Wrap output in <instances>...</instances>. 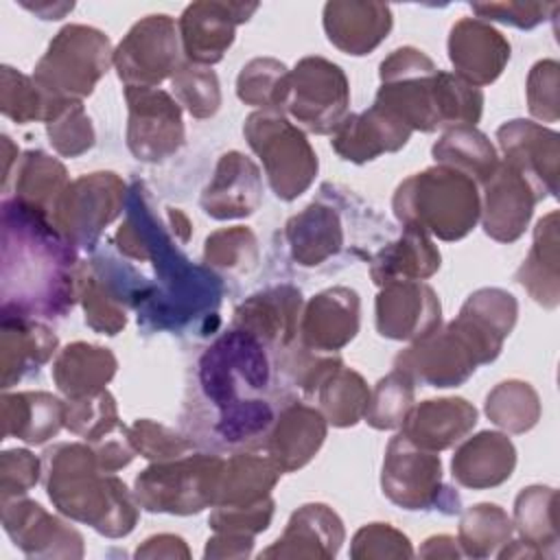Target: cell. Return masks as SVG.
<instances>
[{
  "mask_svg": "<svg viewBox=\"0 0 560 560\" xmlns=\"http://www.w3.org/2000/svg\"><path fill=\"white\" fill-rule=\"evenodd\" d=\"M81 265L50 217L22 201H2L0 313L61 317L79 300Z\"/></svg>",
  "mask_w": 560,
  "mask_h": 560,
  "instance_id": "6da1fadb",
  "label": "cell"
},
{
  "mask_svg": "<svg viewBox=\"0 0 560 560\" xmlns=\"http://www.w3.org/2000/svg\"><path fill=\"white\" fill-rule=\"evenodd\" d=\"M376 105L402 120L411 131H435L477 125L483 92L455 72L438 70L431 57L413 46L396 48L381 61Z\"/></svg>",
  "mask_w": 560,
  "mask_h": 560,
  "instance_id": "7a4b0ae2",
  "label": "cell"
},
{
  "mask_svg": "<svg viewBox=\"0 0 560 560\" xmlns=\"http://www.w3.org/2000/svg\"><path fill=\"white\" fill-rule=\"evenodd\" d=\"M42 464L46 494L63 516L107 538H122L136 527L140 505L133 492L98 466L90 444H55L44 453Z\"/></svg>",
  "mask_w": 560,
  "mask_h": 560,
  "instance_id": "3957f363",
  "label": "cell"
},
{
  "mask_svg": "<svg viewBox=\"0 0 560 560\" xmlns=\"http://www.w3.org/2000/svg\"><path fill=\"white\" fill-rule=\"evenodd\" d=\"M392 208L402 225L459 241L479 221V188L468 175L438 164L400 182Z\"/></svg>",
  "mask_w": 560,
  "mask_h": 560,
  "instance_id": "277c9868",
  "label": "cell"
},
{
  "mask_svg": "<svg viewBox=\"0 0 560 560\" xmlns=\"http://www.w3.org/2000/svg\"><path fill=\"white\" fill-rule=\"evenodd\" d=\"M503 343L481 332L475 324L457 315L444 328L411 341L398 352L394 368L405 372L413 383L431 387H457L468 381L483 363H492Z\"/></svg>",
  "mask_w": 560,
  "mask_h": 560,
  "instance_id": "5b68a950",
  "label": "cell"
},
{
  "mask_svg": "<svg viewBox=\"0 0 560 560\" xmlns=\"http://www.w3.org/2000/svg\"><path fill=\"white\" fill-rule=\"evenodd\" d=\"M114 63L109 37L85 24L63 26L39 57L33 81L48 101H83Z\"/></svg>",
  "mask_w": 560,
  "mask_h": 560,
  "instance_id": "8992f818",
  "label": "cell"
},
{
  "mask_svg": "<svg viewBox=\"0 0 560 560\" xmlns=\"http://www.w3.org/2000/svg\"><path fill=\"white\" fill-rule=\"evenodd\" d=\"M243 133L260 158L269 186L278 199L293 201L315 182L319 162L304 131L278 109H256L247 116Z\"/></svg>",
  "mask_w": 560,
  "mask_h": 560,
  "instance_id": "52a82bcc",
  "label": "cell"
},
{
  "mask_svg": "<svg viewBox=\"0 0 560 560\" xmlns=\"http://www.w3.org/2000/svg\"><path fill=\"white\" fill-rule=\"evenodd\" d=\"M223 457L195 453L151 462L133 481V497L147 512L188 516L214 505Z\"/></svg>",
  "mask_w": 560,
  "mask_h": 560,
  "instance_id": "ba28073f",
  "label": "cell"
},
{
  "mask_svg": "<svg viewBox=\"0 0 560 560\" xmlns=\"http://www.w3.org/2000/svg\"><path fill=\"white\" fill-rule=\"evenodd\" d=\"M199 383L219 411L256 398L269 385L265 343L238 328L228 330L203 352Z\"/></svg>",
  "mask_w": 560,
  "mask_h": 560,
  "instance_id": "9c48e42d",
  "label": "cell"
},
{
  "mask_svg": "<svg viewBox=\"0 0 560 560\" xmlns=\"http://www.w3.org/2000/svg\"><path fill=\"white\" fill-rule=\"evenodd\" d=\"M350 83L346 72L324 59L304 57L289 70L280 112L313 133H335L348 118Z\"/></svg>",
  "mask_w": 560,
  "mask_h": 560,
  "instance_id": "30bf717a",
  "label": "cell"
},
{
  "mask_svg": "<svg viewBox=\"0 0 560 560\" xmlns=\"http://www.w3.org/2000/svg\"><path fill=\"white\" fill-rule=\"evenodd\" d=\"M125 182L112 171L72 179L59 195L50 221L72 247H92L101 232L122 212Z\"/></svg>",
  "mask_w": 560,
  "mask_h": 560,
  "instance_id": "8fae6325",
  "label": "cell"
},
{
  "mask_svg": "<svg viewBox=\"0 0 560 560\" xmlns=\"http://www.w3.org/2000/svg\"><path fill=\"white\" fill-rule=\"evenodd\" d=\"M179 31L175 20L153 13L136 22L114 50V68L125 85L158 88L179 68Z\"/></svg>",
  "mask_w": 560,
  "mask_h": 560,
  "instance_id": "7c38bea8",
  "label": "cell"
},
{
  "mask_svg": "<svg viewBox=\"0 0 560 560\" xmlns=\"http://www.w3.org/2000/svg\"><path fill=\"white\" fill-rule=\"evenodd\" d=\"M127 147L136 160L164 162L186 138L179 103L160 88L125 85Z\"/></svg>",
  "mask_w": 560,
  "mask_h": 560,
  "instance_id": "4fadbf2b",
  "label": "cell"
},
{
  "mask_svg": "<svg viewBox=\"0 0 560 560\" xmlns=\"http://www.w3.org/2000/svg\"><path fill=\"white\" fill-rule=\"evenodd\" d=\"M381 488L402 510H429L440 503V494L446 490L442 486V462L433 451L420 448L398 433L385 451Z\"/></svg>",
  "mask_w": 560,
  "mask_h": 560,
  "instance_id": "5bb4252c",
  "label": "cell"
},
{
  "mask_svg": "<svg viewBox=\"0 0 560 560\" xmlns=\"http://www.w3.org/2000/svg\"><path fill=\"white\" fill-rule=\"evenodd\" d=\"M256 9V2L203 0L188 4L177 24L182 52L190 63L210 68L223 59L234 42L236 26L247 22Z\"/></svg>",
  "mask_w": 560,
  "mask_h": 560,
  "instance_id": "9a60e30c",
  "label": "cell"
},
{
  "mask_svg": "<svg viewBox=\"0 0 560 560\" xmlns=\"http://www.w3.org/2000/svg\"><path fill=\"white\" fill-rule=\"evenodd\" d=\"M536 201L540 197L527 177L508 162H499L481 182L479 219L483 232L499 243H514L523 236Z\"/></svg>",
  "mask_w": 560,
  "mask_h": 560,
  "instance_id": "2e32d148",
  "label": "cell"
},
{
  "mask_svg": "<svg viewBox=\"0 0 560 560\" xmlns=\"http://www.w3.org/2000/svg\"><path fill=\"white\" fill-rule=\"evenodd\" d=\"M2 525L28 558H83V536L26 497L0 499Z\"/></svg>",
  "mask_w": 560,
  "mask_h": 560,
  "instance_id": "e0dca14e",
  "label": "cell"
},
{
  "mask_svg": "<svg viewBox=\"0 0 560 560\" xmlns=\"http://www.w3.org/2000/svg\"><path fill=\"white\" fill-rule=\"evenodd\" d=\"M376 330L396 341H416L442 322L438 293L422 280L389 282L381 287L374 304Z\"/></svg>",
  "mask_w": 560,
  "mask_h": 560,
  "instance_id": "ac0fdd59",
  "label": "cell"
},
{
  "mask_svg": "<svg viewBox=\"0 0 560 560\" xmlns=\"http://www.w3.org/2000/svg\"><path fill=\"white\" fill-rule=\"evenodd\" d=\"M503 162L514 166L534 186L538 197H553L558 190L560 136L532 120H510L497 129Z\"/></svg>",
  "mask_w": 560,
  "mask_h": 560,
  "instance_id": "d6986e66",
  "label": "cell"
},
{
  "mask_svg": "<svg viewBox=\"0 0 560 560\" xmlns=\"http://www.w3.org/2000/svg\"><path fill=\"white\" fill-rule=\"evenodd\" d=\"M361 300L350 287H330L313 295L300 315V346L332 354L348 346L359 332Z\"/></svg>",
  "mask_w": 560,
  "mask_h": 560,
  "instance_id": "ffe728a7",
  "label": "cell"
},
{
  "mask_svg": "<svg viewBox=\"0 0 560 560\" xmlns=\"http://www.w3.org/2000/svg\"><path fill=\"white\" fill-rule=\"evenodd\" d=\"M510 52V42L479 18H462L448 33V59L455 74L475 88L497 81Z\"/></svg>",
  "mask_w": 560,
  "mask_h": 560,
  "instance_id": "44dd1931",
  "label": "cell"
},
{
  "mask_svg": "<svg viewBox=\"0 0 560 560\" xmlns=\"http://www.w3.org/2000/svg\"><path fill=\"white\" fill-rule=\"evenodd\" d=\"M302 293L291 284H278L249 295L234 311L232 328L249 332L265 346L291 348L298 339Z\"/></svg>",
  "mask_w": 560,
  "mask_h": 560,
  "instance_id": "7402d4cb",
  "label": "cell"
},
{
  "mask_svg": "<svg viewBox=\"0 0 560 560\" xmlns=\"http://www.w3.org/2000/svg\"><path fill=\"white\" fill-rule=\"evenodd\" d=\"M262 201L260 168L241 151H228L219 158L212 179L201 192V208L208 217L243 219L258 210Z\"/></svg>",
  "mask_w": 560,
  "mask_h": 560,
  "instance_id": "603a6c76",
  "label": "cell"
},
{
  "mask_svg": "<svg viewBox=\"0 0 560 560\" xmlns=\"http://www.w3.org/2000/svg\"><path fill=\"white\" fill-rule=\"evenodd\" d=\"M409 138L411 129L374 103L361 114H348V118L332 133L330 144L341 160L363 164L383 153L402 149Z\"/></svg>",
  "mask_w": 560,
  "mask_h": 560,
  "instance_id": "cb8c5ba5",
  "label": "cell"
},
{
  "mask_svg": "<svg viewBox=\"0 0 560 560\" xmlns=\"http://www.w3.org/2000/svg\"><path fill=\"white\" fill-rule=\"evenodd\" d=\"M346 538V529L337 512L324 503H306L298 508L282 536L267 547L260 558H335Z\"/></svg>",
  "mask_w": 560,
  "mask_h": 560,
  "instance_id": "d4e9b609",
  "label": "cell"
},
{
  "mask_svg": "<svg viewBox=\"0 0 560 560\" xmlns=\"http://www.w3.org/2000/svg\"><path fill=\"white\" fill-rule=\"evenodd\" d=\"M326 429L328 422L317 407L291 402L278 413V418H273L265 438V453L282 472L300 470L322 448Z\"/></svg>",
  "mask_w": 560,
  "mask_h": 560,
  "instance_id": "484cf974",
  "label": "cell"
},
{
  "mask_svg": "<svg viewBox=\"0 0 560 560\" xmlns=\"http://www.w3.org/2000/svg\"><path fill=\"white\" fill-rule=\"evenodd\" d=\"M392 9L383 2L335 0L324 4L328 42L346 55L372 52L392 31Z\"/></svg>",
  "mask_w": 560,
  "mask_h": 560,
  "instance_id": "4316f807",
  "label": "cell"
},
{
  "mask_svg": "<svg viewBox=\"0 0 560 560\" xmlns=\"http://www.w3.org/2000/svg\"><path fill=\"white\" fill-rule=\"evenodd\" d=\"M477 424V409L466 398H431L413 405L400 433L420 448L444 451L464 440Z\"/></svg>",
  "mask_w": 560,
  "mask_h": 560,
  "instance_id": "83f0119b",
  "label": "cell"
},
{
  "mask_svg": "<svg viewBox=\"0 0 560 560\" xmlns=\"http://www.w3.org/2000/svg\"><path fill=\"white\" fill-rule=\"evenodd\" d=\"M516 466V448L505 433L481 431L459 444L451 459L453 479L470 490H488L508 481Z\"/></svg>",
  "mask_w": 560,
  "mask_h": 560,
  "instance_id": "f1b7e54d",
  "label": "cell"
},
{
  "mask_svg": "<svg viewBox=\"0 0 560 560\" xmlns=\"http://www.w3.org/2000/svg\"><path fill=\"white\" fill-rule=\"evenodd\" d=\"M57 350L55 332L35 317L2 313L0 368L2 389H9L33 370H39Z\"/></svg>",
  "mask_w": 560,
  "mask_h": 560,
  "instance_id": "f546056e",
  "label": "cell"
},
{
  "mask_svg": "<svg viewBox=\"0 0 560 560\" xmlns=\"http://www.w3.org/2000/svg\"><path fill=\"white\" fill-rule=\"evenodd\" d=\"M2 435L44 444L66 427V402L48 392H15L0 400Z\"/></svg>",
  "mask_w": 560,
  "mask_h": 560,
  "instance_id": "4dcf8cb0",
  "label": "cell"
},
{
  "mask_svg": "<svg viewBox=\"0 0 560 560\" xmlns=\"http://www.w3.org/2000/svg\"><path fill=\"white\" fill-rule=\"evenodd\" d=\"M440 249L431 236L418 228L405 225L402 234L378 249L370 265V278L376 287L405 280H424L440 269Z\"/></svg>",
  "mask_w": 560,
  "mask_h": 560,
  "instance_id": "1f68e13d",
  "label": "cell"
},
{
  "mask_svg": "<svg viewBox=\"0 0 560 560\" xmlns=\"http://www.w3.org/2000/svg\"><path fill=\"white\" fill-rule=\"evenodd\" d=\"M280 475V466L267 453H234L223 462L214 505H256L271 497V490L278 483Z\"/></svg>",
  "mask_w": 560,
  "mask_h": 560,
  "instance_id": "d6a6232c",
  "label": "cell"
},
{
  "mask_svg": "<svg viewBox=\"0 0 560 560\" xmlns=\"http://www.w3.org/2000/svg\"><path fill=\"white\" fill-rule=\"evenodd\" d=\"M118 361L112 350L85 341H74L59 350L52 363V381L70 400L96 394L114 378Z\"/></svg>",
  "mask_w": 560,
  "mask_h": 560,
  "instance_id": "836d02e7",
  "label": "cell"
},
{
  "mask_svg": "<svg viewBox=\"0 0 560 560\" xmlns=\"http://www.w3.org/2000/svg\"><path fill=\"white\" fill-rule=\"evenodd\" d=\"M284 238L298 265L315 267L341 249L343 228L330 206L315 201L289 219Z\"/></svg>",
  "mask_w": 560,
  "mask_h": 560,
  "instance_id": "e575fe53",
  "label": "cell"
},
{
  "mask_svg": "<svg viewBox=\"0 0 560 560\" xmlns=\"http://www.w3.org/2000/svg\"><path fill=\"white\" fill-rule=\"evenodd\" d=\"M516 280L534 302L556 308L560 302V262H558V212L545 214L534 228V243Z\"/></svg>",
  "mask_w": 560,
  "mask_h": 560,
  "instance_id": "d590c367",
  "label": "cell"
},
{
  "mask_svg": "<svg viewBox=\"0 0 560 560\" xmlns=\"http://www.w3.org/2000/svg\"><path fill=\"white\" fill-rule=\"evenodd\" d=\"M514 529L542 558L558 556V492L549 486L523 488L514 501Z\"/></svg>",
  "mask_w": 560,
  "mask_h": 560,
  "instance_id": "8d00e7d4",
  "label": "cell"
},
{
  "mask_svg": "<svg viewBox=\"0 0 560 560\" xmlns=\"http://www.w3.org/2000/svg\"><path fill=\"white\" fill-rule=\"evenodd\" d=\"M433 158L438 164L455 168L477 184H481L499 164L497 149L472 125H457L444 129L440 140L433 144Z\"/></svg>",
  "mask_w": 560,
  "mask_h": 560,
  "instance_id": "74e56055",
  "label": "cell"
},
{
  "mask_svg": "<svg viewBox=\"0 0 560 560\" xmlns=\"http://www.w3.org/2000/svg\"><path fill=\"white\" fill-rule=\"evenodd\" d=\"M313 396L326 422L341 429L354 427L359 420H363L370 402L368 383L359 372L346 368L343 363L322 378Z\"/></svg>",
  "mask_w": 560,
  "mask_h": 560,
  "instance_id": "f35d334b",
  "label": "cell"
},
{
  "mask_svg": "<svg viewBox=\"0 0 560 560\" xmlns=\"http://www.w3.org/2000/svg\"><path fill=\"white\" fill-rule=\"evenodd\" d=\"M68 184L66 166L39 149L26 151L18 162L15 199L46 212L48 217Z\"/></svg>",
  "mask_w": 560,
  "mask_h": 560,
  "instance_id": "ab89813d",
  "label": "cell"
},
{
  "mask_svg": "<svg viewBox=\"0 0 560 560\" xmlns=\"http://www.w3.org/2000/svg\"><path fill=\"white\" fill-rule=\"evenodd\" d=\"M79 300L85 313V324L101 335H118L127 324L125 291H120L98 265H81Z\"/></svg>",
  "mask_w": 560,
  "mask_h": 560,
  "instance_id": "60d3db41",
  "label": "cell"
},
{
  "mask_svg": "<svg viewBox=\"0 0 560 560\" xmlns=\"http://www.w3.org/2000/svg\"><path fill=\"white\" fill-rule=\"evenodd\" d=\"M512 518L497 503H477L459 518L457 542L464 556L488 558L494 556L508 540H512Z\"/></svg>",
  "mask_w": 560,
  "mask_h": 560,
  "instance_id": "b9f144b4",
  "label": "cell"
},
{
  "mask_svg": "<svg viewBox=\"0 0 560 560\" xmlns=\"http://www.w3.org/2000/svg\"><path fill=\"white\" fill-rule=\"evenodd\" d=\"M486 416L508 433H527L540 420V398L525 381H503L486 396Z\"/></svg>",
  "mask_w": 560,
  "mask_h": 560,
  "instance_id": "7bdbcfd3",
  "label": "cell"
},
{
  "mask_svg": "<svg viewBox=\"0 0 560 560\" xmlns=\"http://www.w3.org/2000/svg\"><path fill=\"white\" fill-rule=\"evenodd\" d=\"M44 122L52 149L63 158H79L94 147V127L83 101H52Z\"/></svg>",
  "mask_w": 560,
  "mask_h": 560,
  "instance_id": "ee69618b",
  "label": "cell"
},
{
  "mask_svg": "<svg viewBox=\"0 0 560 560\" xmlns=\"http://www.w3.org/2000/svg\"><path fill=\"white\" fill-rule=\"evenodd\" d=\"M289 70L273 57H256L247 61L236 79V94L245 105L258 109H278L284 98Z\"/></svg>",
  "mask_w": 560,
  "mask_h": 560,
  "instance_id": "f6af8a7d",
  "label": "cell"
},
{
  "mask_svg": "<svg viewBox=\"0 0 560 560\" xmlns=\"http://www.w3.org/2000/svg\"><path fill=\"white\" fill-rule=\"evenodd\" d=\"M413 385L416 383L405 372L394 368L370 392V402L363 420L378 431L400 429L413 407Z\"/></svg>",
  "mask_w": 560,
  "mask_h": 560,
  "instance_id": "bcb514c9",
  "label": "cell"
},
{
  "mask_svg": "<svg viewBox=\"0 0 560 560\" xmlns=\"http://www.w3.org/2000/svg\"><path fill=\"white\" fill-rule=\"evenodd\" d=\"M171 88H173L175 101L192 118L203 120L219 112L221 88L212 68L184 61L171 77Z\"/></svg>",
  "mask_w": 560,
  "mask_h": 560,
  "instance_id": "7dc6e473",
  "label": "cell"
},
{
  "mask_svg": "<svg viewBox=\"0 0 560 560\" xmlns=\"http://www.w3.org/2000/svg\"><path fill=\"white\" fill-rule=\"evenodd\" d=\"M120 427L116 400L107 389L66 400V429L83 438L88 444L98 442Z\"/></svg>",
  "mask_w": 560,
  "mask_h": 560,
  "instance_id": "c3c4849f",
  "label": "cell"
},
{
  "mask_svg": "<svg viewBox=\"0 0 560 560\" xmlns=\"http://www.w3.org/2000/svg\"><path fill=\"white\" fill-rule=\"evenodd\" d=\"M52 101L39 90V85L33 81V77L22 74L20 70L11 66H2L0 72V112L20 122H33V120H46L48 109Z\"/></svg>",
  "mask_w": 560,
  "mask_h": 560,
  "instance_id": "681fc988",
  "label": "cell"
},
{
  "mask_svg": "<svg viewBox=\"0 0 560 560\" xmlns=\"http://www.w3.org/2000/svg\"><path fill=\"white\" fill-rule=\"evenodd\" d=\"M203 260L208 267L243 273L258 262V241L245 225H232L212 232L203 245Z\"/></svg>",
  "mask_w": 560,
  "mask_h": 560,
  "instance_id": "f907efd6",
  "label": "cell"
},
{
  "mask_svg": "<svg viewBox=\"0 0 560 560\" xmlns=\"http://www.w3.org/2000/svg\"><path fill=\"white\" fill-rule=\"evenodd\" d=\"M127 438L133 451L151 462L173 459L186 455L192 448L190 440L149 418H140L131 427H127Z\"/></svg>",
  "mask_w": 560,
  "mask_h": 560,
  "instance_id": "816d5d0a",
  "label": "cell"
},
{
  "mask_svg": "<svg viewBox=\"0 0 560 560\" xmlns=\"http://www.w3.org/2000/svg\"><path fill=\"white\" fill-rule=\"evenodd\" d=\"M350 556L354 560L411 558L413 549L409 538L389 523H368L354 534Z\"/></svg>",
  "mask_w": 560,
  "mask_h": 560,
  "instance_id": "f5cc1de1",
  "label": "cell"
},
{
  "mask_svg": "<svg viewBox=\"0 0 560 560\" xmlns=\"http://www.w3.org/2000/svg\"><path fill=\"white\" fill-rule=\"evenodd\" d=\"M560 66L556 59L536 61L527 77V107L529 114L542 122H556L560 116L558 105Z\"/></svg>",
  "mask_w": 560,
  "mask_h": 560,
  "instance_id": "db71d44e",
  "label": "cell"
},
{
  "mask_svg": "<svg viewBox=\"0 0 560 560\" xmlns=\"http://www.w3.org/2000/svg\"><path fill=\"white\" fill-rule=\"evenodd\" d=\"M273 499H265L256 505H241V508H225L214 505L210 512V527L221 534H238V536H256L265 532L273 518Z\"/></svg>",
  "mask_w": 560,
  "mask_h": 560,
  "instance_id": "11a10c76",
  "label": "cell"
},
{
  "mask_svg": "<svg viewBox=\"0 0 560 560\" xmlns=\"http://www.w3.org/2000/svg\"><path fill=\"white\" fill-rule=\"evenodd\" d=\"M44 472L42 459L26 448H9L0 455V499L24 497Z\"/></svg>",
  "mask_w": 560,
  "mask_h": 560,
  "instance_id": "9f6ffc18",
  "label": "cell"
},
{
  "mask_svg": "<svg viewBox=\"0 0 560 560\" xmlns=\"http://www.w3.org/2000/svg\"><path fill=\"white\" fill-rule=\"evenodd\" d=\"M556 2H486L472 4V11L486 22L494 20L516 28H534L556 11Z\"/></svg>",
  "mask_w": 560,
  "mask_h": 560,
  "instance_id": "6f0895ef",
  "label": "cell"
},
{
  "mask_svg": "<svg viewBox=\"0 0 560 560\" xmlns=\"http://www.w3.org/2000/svg\"><path fill=\"white\" fill-rule=\"evenodd\" d=\"M90 446L94 448L96 462L105 472H116L125 468L138 455L127 438V427H120L118 431L101 438L98 442H92Z\"/></svg>",
  "mask_w": 560,
  "mask_h": 560,
  "instance_id": "680465c9",
  "label": "cell"
},
{
  "mask_svg": "<svg viewBox=\"0 0 560 560\" xmlns=\"http://www.w3.org/2000/svg\"><path fill=\"white\" fill-rule=\"evenodd\" d=\"M252 547H254L252 536L214 532V536L208 538L203 556L206 558H247L252 553Z\"/></svg>",
  "mask_w": 560,
  "mask_h": 560,
  "instance_id": "91938a15",
  "label": "cell"
},
{
  "mask_svg": "<svg viewBox=\"0 0 560 560\" xmlns=\"http://www.w3.org/2000/svg\"><path fill=\"white\" fill-rule=\"evenodd\" d=\"M136 558H190V551L184 538L175 534H158L136 549Z\"/></svg>",
  "mask_w": 560,
  "mask_h": 560,
  "instance_id": "94428289",
  "label": "cell"
},
{
  "mask_svg": "<svg viewBox=\"0 0 560 560\" xmlns=\"http://www.w3.org/2000/svg\"><path fill=\"white\" fill-rule=\"evenodd\" d=\"M420 556L422 558H459L464 553L459 549L457 538L440 534V536H431L424 540V545L420 547Z\"/></svg>",
  "mask_w": 560,
  "mask_h": 560,
  "instance_id": "6125c7cd",
  "label": "cell"
},
{
  "mask_svg": "<svg viewBox=\"0 0 560 560\" xmlns=\"http://www.w3.org/2000/svg\"><path fill=\"white\" fill-rule=\"evenodd\" d=\"M168 228L173 230V234L179 243H188V238L192 234V225L179 208H168Z\"/></svg>",
  "mask_w": 560,
  "mask_h": 560,
  "instance_id": "be15d7a7",
  "label": "cell"
},
{
  "mask_svg": "<svg viewBox=\"0 0 560 560\" xmlns=\"http://www.w3.org/2000/svg\"><path fill=\"white\" fill-rule=\"evenodd\" d=\"M24 7L31 9L33 13L42 15V18H44V11H48L46 20H59V18H63L66 11H72L74 4H50V2H44V4H28V2H24Z\"/></svg>",
  "mask_w": 560,
  "mask_h": 560,
  "instance_id": "e7e4bbea",
  "label": "cell"
},
{
  "mask_svg": "<svg viewBox=\"0 0 560 560\" xmlns=\"http://www.w3.org/2000/svg\"><path fill=\"white\" fill-rule=\"evenodd\" d=\"M2 151H4V177H2V184L7 188L9 177H11V164L18 158V149H15V144L11 142L9 136H2Z\"/></svg>",
  "mask_w": 560,
  "mask_h": 560,
  "instance_id": "03108f58",
  "label": "cell"
}]
</instances>
